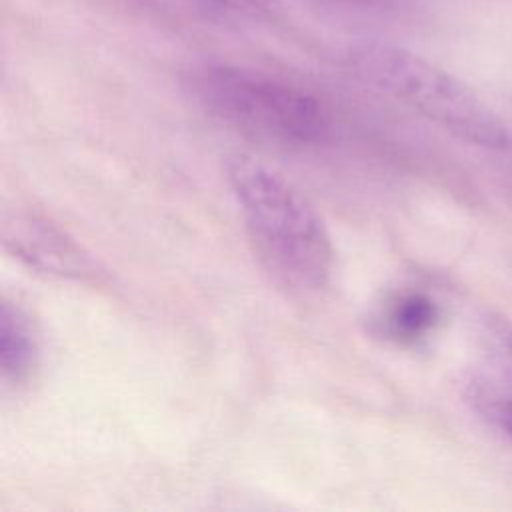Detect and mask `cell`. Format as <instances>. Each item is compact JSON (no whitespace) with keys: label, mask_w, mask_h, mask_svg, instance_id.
<instances>
[{"label":"cell","mask_w":512,"mask_h":512,"mask_svg":"<svg viewBox=\"0 0 512 512\" xmlns=\"http://www.w3.org/2000/svg\"><path fill=\"white\" fill-rule=\"evenodd\" d=\"M224 172L266 274L292 294L324 290L334 270V246L310 200L278 172L242 152L224 160Z\"/></svg>","instance_id":"obj_1"},{"label":"cell","mask_w":512,"mask_h":512,"mask_svg":"<svg viewBox=\"0 0 512 512\" xmlns=\"http://www.w3.org/2000/svg\"><path fill=\"white\" fill-rule=\"evenodd\" d=\"M184 88L206 114L264 144L302 150L326 144L334 132L322 100L254 68L198 62L186 70Z\"/></svg>","instance_id":"obj_2"},{"label":"cell","mask_w":512,"mask_h":512,"mask_svg":"<svg viewBox=\"0 0 512 512\" xmlns=\"http://www.w3.org/2000/svg\"><path fill=\"white\" fill-rule=\"evenodd\" d=\"M352 70L446 132L486 148L508 150L512 138L502 120L460 78L424 56L388 42L350 48Z\"/></svg>","instance_id":"obj_3"},{"label":"cell","mask_w":512,"mask_h":512,"mask_svg":"<svg viewBox=\"0 0 512 512\" xmlns=\"http://www.w3.org/2000/svg\"><path fill=\"white\" fill-rule=\"evenodd\" d=\"M4 246L14 258L44 274L88 280L98 274L92 256L66 230L34 212L16 210L2 222Z\"/></svg>","instance_id":"obj_4"},{"label":"cell","mask_w":512,"mask_h":512,"mask_svg":"<svg viewBox=\"0 0 512 512\" xmlns=\"http://www.w3.org/2000/svg\"><path fill=\"white\" fill-rule=\"evenodd\" d=\"M464 398L482 424L512 446V324L494 322L464 384Z\"/></svg>","instance_id":"obj_5"},{"label":"cell","mask_w":512,"mask_h":512,"mask_svg":"<svg viewBox=\"0 0 512 512\" xmlns=\"http://www.w3.org/2000/svg\"><path fill=\"white\" fill-rule=\"evenodd\" d=\"M440 320L436 300L420 290L392 294L374 316V330L394 344H416L424 340Z\"/></svg>","instance_id":"obj_6"},{"label":"cell","mask_w":512,"mask_h":512,"mask_svg":"<svg viewBox=\"0 0 512 512\" xmlns=\"http://www.w3.org/2000/svg\"><path fill=\"white\" fill-rule=\"evenodd\" d=\"M40 346L30 316L10 300L0 310V370L6 384H26L38 366Z\"/></svg>","instance_id":"obj_7"},{"label":"cell","mask_w":512,"mask_h":512,"mask_svg":"<svg viewBox=\"0 0 512 512\" xmlns=\"http://www.w3.org/2000/svg\"><path fill=\"white\" fill-rule=\"evenodd\" d=\"M346 4H356V6H372V8H382V6H390L396 0H340Z\"/></svg>","instance_id":"obj_8"},{"label":"cell","mask_w":512,"mask_h":512,"mask_svg":"<svg viewBox=\"0 0 512 512\" xmlns=\"http://www.w3.org/2000/svg\"><path fill=\"white\" fill-rule=\"evenodd\" d=\"M212 2L226 4V6H248V4H252L254 0H212Z\"/></svg>","instance_id":"obj_9"}]
</instances>
